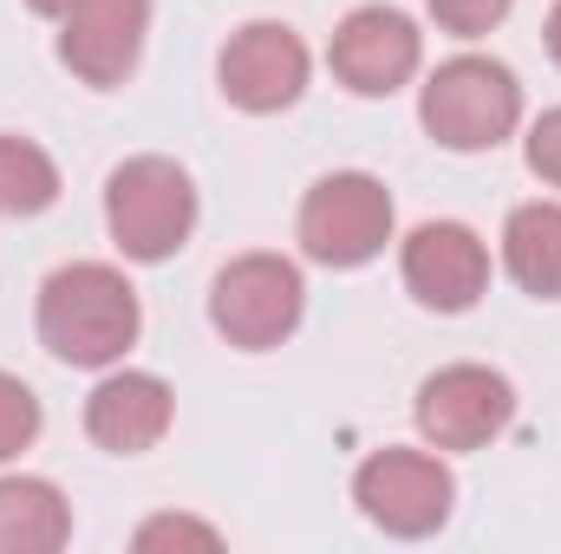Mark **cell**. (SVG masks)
I'll return each mask as SVG.
<instances>
[{"label":"cell","instance_id":"6da1fadb","mask_svg":"<svg viewBox=\"0 0 561 554\" xmlns=\"http://www.w3.org/2000/svg\"><path fill=\"white\" fill-rule=\"evenodd\" d=\"M39 346L59 366L79 372H112L144 333L138 287L112 262H66L39 280Z\"/></svg>","mask_w":561,"mask_h":554},{"label":"cell","instance_id":"7a4b0ae2","mask_svg":"<svg viewBox=\"0 0 561 554\" xmlns=\"http://www.w3.org/2000/svg\"><path fill=\"white\" fill-rule=\"evenodd\" d=\"M105 229L125 262H170L196 229V183L176 157H125L105 176Z\"/></svg>","mask_w":561,"mask_h":554},{"label":"cell","instance_id":"3957f363","mask_svg":"<svg viewBox=\"0 0 561 554\" xmlns=\"http://www.w3.org/2000/svg\"><path fill=\"white\" fill-rule=\"evenodd\" d=\"M419 118L424 131L444 143V150H496L523 125V85L503 59H483V53H457L444 59L419 92Z\"/></svg>","mask_w":561,"mask_h":554},{"label":"cell","instance_id":"277c9868","mask_svg":"<svg viewBox=\"0 0 561 554\" xmlns=\"http://www.w3.org/2000/svg\"><path fill=\"white\" fill-rule=\"evenodd\" d=\"M392 189L373 170H333L300 203V249L320 268H366L392 242Z\"/></svg>","mask_w":561,"mask_h":554},{"label":"cell","instance_id":"5b68a950","mask_svg":"<svg viewBox=\"0 0 561 554\" xmlns=\"http://www.w3.org/2000/svg\"><path fill=\"white\" fill-rule=\"evenodd\" d=\"M307 313V280L287 255H236L209 287V326L242 353H275Z\"/></svg>","mask_w":561,"mask_h":554},{"label":"cell","instance_id":"8992f818","mask_svg":"<svg viewBox=\"0 0 561 554\" xmlns=\"http://www.w3.org/2000/svg\"><path fill=\"white\" fill-rule=\"evenodd\" d=\"M353 503L373 529L399 535V542H419L437 535L450 522V503H457V476L444 470V457L431 450H405V443H386L359 463L353 476Z\"/></svg>","mask_w":561,"mask_h":554},{"label":"cell","instance_id":"52a82bcc","mask_svg":"<svg viewBox=\"0 0 561 554\" xmlns=\"http://www.w3.org/2000/svg\"><path fill=\"white\" fill-rule=\"evenodd\" d=\"M516 385L496 366H437L419 385V437L431 450H483L510 430Z\"/></svg>","mask_w":561,"mask_h":554},{"label":"cell","instance_id":"ba28073f","mask_svg":"<svg viewBox=\"0 0 561 554\" xmlns=\"http://www.w3.org/2000/svg\"><path fill=\"white\" fill-rule=\"evenodd\" d=\"M424 59V33L412 13L373 0V7H353L340 26H333V46H327V66L346 92L359 99H392Z\"/></svg>","mask_w":561,"mask_h":554},{"label":"cell","instance_id":"9c48e42d","mask_svg":"<svg viewBox=\"0 0 561 554\" xmlns=\"http://www.w3.org/2000/svg\"><path fill=\"white\" fill-rule=\"evenodd\" d=\"M307 72H313V59H307L300 33L280 26V20H249L242 33H229V46L216 59L222 99L236 112H255V118H275L287 105H300Z\"/></svg>","mask_w":561,"mask_h":554},{"label":"cell","instance_id":"30bf717a","mask_svg":"<svg viewBox=\"0 0 561 554\" xmlns=\"http://www.w3.org/2000/svg\"><path fill=\"white\" fill-rule=\"evenodd\" d=\"M399 275L431 313H470L490 287V249L463 222H419L399 249Z\"/></svg>","mask_w":561,"mask_h":554},{"label":"cell","instance_id":"8fae6325","mask_svg":"<svg viewBox=\"0 0 561 554\" xmlns=\"http://www.w3.org/2000/svg\"><path fill=\"white\" fill-rule=\"evenodd\" d=\"M144 33H150V0H79L59 20V66L92 92H112L138 72Z\"/></svg>","mask_w":561,"mask_h":554},{"label":"cell","instance_id":"7c38bea8","mask_svg":"<svg viewBox=\"0 0 561 554\" xmlns=\"http://www.w3.org/2000/svg\"><path fill=\"white\" fill-rule=\"evenodd\" d=\"M170 417H176V392L157 372H131V366L118 372L112 366L85 399V437L112 457H144L163 443Z\"/></svg>","mask_w":561,"mask_h":554},{"label":"cell","instance_id":"4fadbf2b","mask_svg":"<svg viewBox=\"0 0 561 554\" xmlns=\"http://www.w3.org/2000/svg\"><path fill=\"white\" fill-rule=\"evenodd\" d=\"M72 542V503L46 476H0V554H53Z\"/></svg>","mask_w":561,"mask_h":554},{"label":"cell","instance_id":"5bb4252c","mask_svg":"<svg viewBox=\"0 0 561 554\" xmlns=\"http://www.w3.org/2000/svg\"><path fill=\"white\" fill-rule=\"evenodd\" d=\"M503 268L523 293L561 300V203H523L503 222Z\"/></svg>","mask_w":561,"mask_h":554},{"label":"cell","instance_id":"9a60e30c","mask_svg":"<svg viewBox=\"0 0 561 554\" xmlns=\"http://www.w3.org/2000/svg\"><path fill=\"white\" fill-rule=\"evenodd\" d=\"M59 203V163L33 138L0 131V216H39Z\"/></svg>","mask_w":561,"mask_h":554},{"label":"cell","instance_id":"2e32d148","mask_svg":"<svg viewBox=\"0 0 561 554\" xmlns=\"http://www.w3.org/2000/svg\"><path fill=\"white\" fill-rule=\"evenodd\" d=\"M39 399H33V385L26 379H13V372H0V463H13L20 450H33V437H39Z\"/></svg>","mask_w":561,"mask_h":554},{"label":"cell","instance_id":"e0dca14e","mask_svg":"<svg viewBox=\"0 0 561 554\" xmlns=\"http://www.w3.org/2000/svg\"><path fill=\"white\" fill-rule=\"evenodd\" d=\"M424 7H431V20H437L444 33L477 39V33H490V26H503L516 0H424Z\"/></svg>","mask_w":561,"mask_h":554},{"label":"cell","instance_id":"ac0fdd59","mask_svg":"<svg viewBox=\"0 0 561 554\" xmlns=\"http://www.w3.org/2000/svg\"><path fill=\"white\" fill-rule=\"evenodd\" d=\"M138 554H157V549H222V535L209 522H190V516H150L138 535H131Z\"/></svg>","mask_w":561,"mask_h":554},{"label":"cell","instance_id":"d6986e66","mask_svg":"<svg viewBox=\"0 0 561 554\" xmlns=\"http://www.w3.org/2000/svg\"><path fill=\"white\" fill-rule=\"evenodd\" d=\"M523 157H529V170H536L542 183H556V189H561V105H556V112H542V118L529 125Z\"/></svg>","mask_w":561,"mask_h":554},{"label":"cell","instance_id":"ffe728a7","mask_svg":"<svg viewBox=\"0 0 561 554\" xmlns=\"http://www.w3.org/2000/svg\"><path fill=\"white\" fill-rule=\"evenodd\" d=\"M542 39H549V59L561 66V0H556V13H549V26H542Z\"/></svg>","mask_w":561,"mask_h":554},{"label":"cell","instance_id":"44dd1931","mask_svg":"<svg viewBox=\"0 0 561 554\" xmlns=\"http://www.w3.org/2000/svg\"><path fill=\"white\" fill-rule=\"evenodd\" d=\"M26 7H33V13H46V20H66L79 0H26Z\"/></svg>","mask_w":561,"mask_h":554}]
</instances>
